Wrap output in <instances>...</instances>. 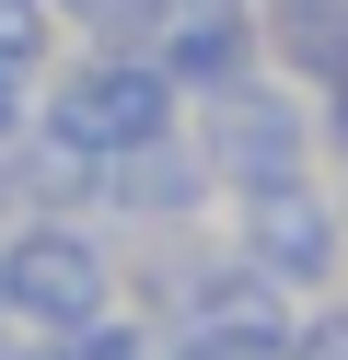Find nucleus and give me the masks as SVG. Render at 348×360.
<instances>
[{
    "mask_svg": "<svg viewBox=\"0 0 348 360\" xmlns=\"http://www.w3.org/2000/svg\"><path fill=\"white\" fill-rule=\"evenodd\" d=\"M302 151H314V128H302L290 94H267V82L221 94V174L232 186H278V174H302Z\"/></svg>",
    "mask_w": 348,
    "mask_h": 360,
    "instance_id": "obj_2",
    "label": "nucleus"
},
{
    "mask_svg": "<svg viewBox=\"0 0 348 360\" xmlns=\"http://www.w3.org/2000/svg\"><path fill=\"white\" fill-rule=\"evenodd\" d=\"M337 210H348V198H337Z\"/></svg>",
    "mask_w": 348,
    "mask_h": 360,
    "instance_id": "obj_6",
    "label": "nucleus"
},
{
    "mask_svg": "<svg viewBox=\"0 0 348 360\" xmlns=\"http://www.w3.org/2000/svg\"><path fill=\"white\" fill-rule=\"evenodd\" d=\"M186 82H221V94H232V82H255V35L244 24H232V12H221V24H186Z\"/></svg>",
    "mask_w": 348,
    "mask_h": 360,
    "instance_id": "obj_3",
    "label": "nucleus"
},
{
    "mask_svg": "<svg viewBox=\"0 0 348 360\" xmlns=\"http://www.w3.org/2000/svg\"><path fill=\"white\" fill-rule=\"evenodd\" d=\"M244 244H255V279H278V290L348 279V210H337L325 186H302V174L244 186Z\"/></svg>",
    "mask_w": 348,
    "mask_h": 360,
    "instance_id": "obj_1",
    "label": "nucleus"
},
{
    "mask_svg": "<svg viewBox=\"0 0 348 360\" xmlns=\"http://www.w3.org/2000/svg\"><path fill=\"white\" fill-rule=\"evenodd\" d=\"M314 140H325V151H337V163H348V82H337V94H325V128H314Z\"/></svg>",
    "mask_w": 348,
    "mask_h": 360,
    "instance_id": "obj_5",
    "label": "nucleus"
},
{
    "mask_svg": "<svg viewBox=\"0 0 348 360\" xmlns=\"http://www.w3.org/2000/svg\"><path fill=\"white\" fill-rule=\"evenodd\" d=\"M290 360H348V302H314L290 326Z\"/></svg>",
    "mask_w": 348,
    "mask_h": 360,
    "instance_id": "obj_4",
    "label": "nucleus"
}]
</instances>
